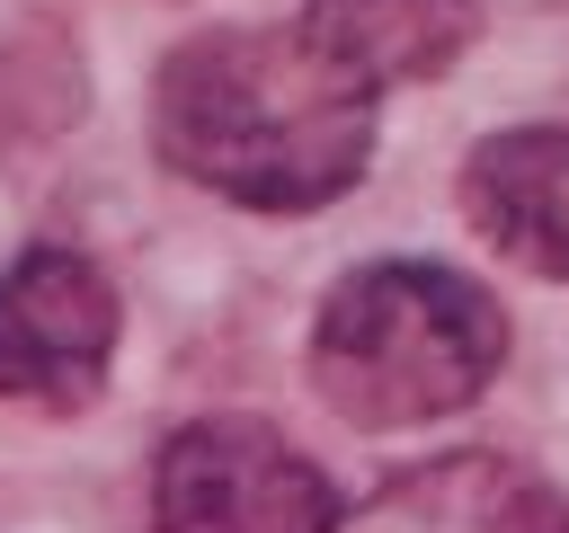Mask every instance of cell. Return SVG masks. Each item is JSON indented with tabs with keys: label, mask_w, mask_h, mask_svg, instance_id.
Listing matches in <instances>:
<instances>
[{
	"label": "cell",
	"mask_w": 569,
	"mask_h": 533,
	"mask_svg": "<svg viewBox=\"0 0 569 533\" xmlns=\"http://www.w3.org/2000/svg\"><path fill=\"white\" fill-rule=\"evenodd\" d=\"M151 151L249 213H320L373 160V89L302 27H204L151 80Z\"/></svg>",
	"instance_id": "1"
},
{
	"label": "cell",
	"mask_w": 569,
	"mask_h": 533,
	"mask_svg": "<svg viewBox=\"0 0 569 533\" xmlns=\"http://www.w3.org/2000/svg\"><path fill=\"white\" fill-rule=\"evenodd\" d=\"M507 364V311L489 284L436 258H373L329 284L311 320V391L373 435L462 418Z\"/></svg>",
	"instance_id": "2"
},
{
	"label": "cell",
	"mask_w": 569,
	"mask_h": 533,
	"mask_svg": "<svg viewBox=\"0 0 569 533\" xmlns=\"http://www.w3.org/2000/svg\"><path fill=\"white\" fill-rule=\"evenodd\" d=\"M160 533H347L329 471L267 418H196L151 462Z\"/></svg>",
	"instance_id": "3"
},
{
	"label": "cell",
	"mask_w": 569,
	"mask_h": 533,
	"mask_svg": "<svg viewBox=\"0 0 569 533\" xmlns=\"http://www.w3.org/2000/svg\"><path fill=\"white\" fill-rule=\"evenodd\" d=\"M116 284L80 249H27L0 266V400L89 409L116 364Z\"/></svg>",
	"instance_id": "4"
},
{
	"label": "cell",
	"mask_w": 569,
	"mask_h": 533,
	"mask_svg": "<svg viewBox=\"0 0 569 533\" xmlns=\"http://www.w3.org/2000/svg\"><path fill=\"white\" fill-rule=\"evenodd\" d=\"M453 195H462V222L507 266L569 284V124H507L471 142Z\"/></svg>",
	"instance_id": "5"
},
{
	"label": "cell",
	"mask_w": 569,
	"mask_h": 533,
	"mask_svg": "<svg viewBox=\"0 0 569 533\" xmlns=\"http://www.w3.org/2000/svg\"><path fill=\"white\" fill-rule=\"evenodd\" d=\"M365 533H569V497L516 453H445L365 506Z\"/></svg>",
	"instance_id": "6"
},
{
	"label": "cell",
	"mask_w": 569,
	"mask_h": 533,
	"mask_svg": "<svg viewBox=\"0 0 569 533\" xmlns=\"http://www.w3.org/2000/svg\"><path fill=\"white\" fill-rule=\"evenodd\" d=\"M302 36L382 98L453 71L462 44L480 36V9L471 0H302Z\"/></svg>",
	"instance_id": "7"
},
{
	"label": "cell",
	"mask_w": 569,
	"mask_h": 533,
	"mask_svg": "<svg viewBox=\"0 0 569 533\" xmlns=\"http://www.w3.org/2000/svg\"><path fill=\"white\" fill-rule=\"evenodd\" d=\"M89 115L80 36L53 9H0V151H36Z\"/></svg>",
	"instance_id": "8"
}]
</instances>
